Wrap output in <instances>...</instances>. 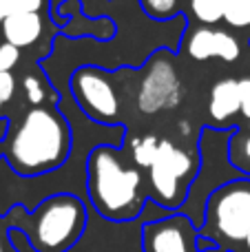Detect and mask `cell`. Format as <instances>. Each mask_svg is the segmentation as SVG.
Here are the masks:
<instances>
[{"mask_svg": "<svg viewBox=\"0 0 250 252\" xmlns=\"http://www.w3.org/2000/svg\"><path fill=\"white\" fill-rule=\"evenodd\" d=\"M69 153L71 128L56 106H31L7 142L9 164L25 177L60 168Z\"/></svg>", "mask_w": 250, "mask_h": 252, "instance_id": "obj_1", "label": "cell"}, {"mask_svg": "<svg viewBox=\"0 0 250 252\" xmlns=\"http://www.w3.org/2000/svg\"><path fill=\"white\" fill-rule=\"evenodd\" d=\"M89 195L102 217L111 221H128L137 217L144 206L142 175L124 164L109 146H97L89 155Z\"/></svg>", "mask_w": 250, "mask_h": 252, "instance_id": "obj_2", "label": "cell"}, {"mask_svg": "<svg viewBox=\"0 0 250 252\" xmlns=\"http://www.w3.org/2000/svg\"><path fill=\"white\" fill-rule=\"evenodd\" d=\"M87 226L84 204L73 195H53L38 206L25 228L38 252H66L78 244Z\"/></svg>", "mask_w": 250, "mask_h": 252, "instance_id": "obj_3", "label": "cell"}, {"mask_svg": "<svg viewBox=\"0 0 250 252\" xmlns=\"http://www.w3.org/2000/svg\"><path fill=\"white\" fill-rule=\"evenodd\" d=\"M195 170H197V164L188 151L175 146L171 139H159L157 157L149 168L155 199L166 208L180 206L186 197L188 182Z\"/></svg>", "mask_w": 250, "mask_h": 252, "instance_id": "obj_4", "label": "cell"}, {"mask_svg": "<svg viewBox=\"0 0 250 252\" xmlns=\"http://www.w3.org/2000/svg\"><path fill=\"white\" fill-rule=\"evenodd\" d=\"M206 219L226 241H246L250 235V182L224 184L208 199Z\"/></svg>", "mask_w": 250, "mask_h": 252, "instance_id": "obj_5", "label": "cell"}, {"mask_svg": "<svg viewBox=\"0 0 250 252\" xmlns=\"http://www.w3.org/2000/svg\"><path fill=\"white\" fill-rule=\"evenodd\" d=\"M182 95H184V87L175 64L162 51L155 53L142 71L140 89H137V109L144 115L173 111L180 106Z\"/></svg>", "mask_w": 250, "mask_h": 252, "instance_id": "obj_6", "label": "cell"}, {"mask_svg": "<svg viewBox=\"0 0 250 252\" xmlns=\"http://www.w3.org/2000/svg\"><path fill=\"white\" fill-rule=\"evenodd\" d=\"M71 93L78 106L100 124H113L120 118V97L111 78L97 66H80L71 75Z\"/></svg>", "mask_w": 250, "mask_h": 252, "instance_id": "obj_7", "label": "cell"}, {"mask_svg": "<svg viewBox=\"0 0 250 252\" xmlns=\"http://www.w3.org/2000/svg\"><path fill=\"white\" fill-rule=\"evenodd\" d=\"M186 53L197 62L213 60V58H219L224 62H235L242 56V44L230 31L199 27V29L190 31L186 38Z\"/></svg>", "mask_w": 250, "mask_h": 252, "instance_id": "obj_8", "label": "cell"}, {"mask_svg": "<svg viewBox=\"0 0 250 252\" xmlns=\"http://www.w3.org/2000/svg\"><path fill=\"white\" fill-rule=\"evenodd\" d=\"M146 252H190L188 223L184 217L153 221L144 230Z\"/></svg>", "mask_w": 250, "mask_h": 252, "instance_id": "obj_9", "label": "cell"}, {"mask_svg": "<svg viewBox=\"0 0 250 252\" xmlns=\"http://www.w3.org/2000/svg\"><path fill=\"white\" fill-rule=\"evenodd\" d=\"M4 42L13 44L18 49H27L35 44L44 33V18L38 11L29 13H11L4 18L2 25Z\"/></svg>", "mask_w": 250, "mask_h": 252, "instance_id": "obj_10", "label": "cell"}, {"mask_svg": "<svg viewBox=\"0 0 250 252\" xmlns=\"http://www.w3.org/2000/svg\"><path fill=\"white\" fill-rule=\"evenodd\" d=\"M208 113L215 122H228L237 113H242V93L237 78H224L213 84L208 97Z\"/></svg>", "mask_w": 250, "mask_h": 252, "instance_id": "obj_11", "label": "cell"}, {"mask_svg": "<svg viewBox=\"0 0 250 252\" xmlns=\"http://www.w3.org/2000/svg\"><path fill=\"white\" fill-rule=\"evenodd\" d=\"M226 0H188V9L197 22L204 27H215L224 20Z\"/></svg>", "mask_w": 250, "mask_h": 252, "instance_id": "obj_12", "label": "cell"}, {"mask_svg": "<svg viewBox=\"0 0 250 252\" xmlns=\"http://www.w3.org/2000/svg\"><path fill=\"white\" fill-rule=\"evenodd\" d=\"M228 159L237 170L250 175V130H239L228 142Z\"/></svg>", "mask_w": 250, "mask_h": 252, "instance_id": "obj_13", "label": "cell"}, {"mask_svg": "<svg viewBox=\"0 0 250 252\" xmlns=\"http://www.w3.org/2000/svg\"><path fill=\"white\" fill-rule=\"evenodd\" d=\"M224 22L235 31L250 29V0H226Z\"/></svg>", "mask_w": 250, "mask_h": 252, "instance_id": "obj_14", "label": "cell"}, {"mask_svg": "<svg viewBox=\"0 0 250 252\" xmlns=\"http://www.w3.org/2000/svg\"><path fill=\"white\" fill-rule=\"evenodd\" d=\"M157 148H159V139L155 135H144L137 137L133 142V161L140 168H151L157 157Z\"/></svg>", "mask_w": 250, "mask_h": 252, "instance_id": "obj_15", "label": "cell"}, {"mask_svg": "<svg viewBox=\"0 0 250 252\" xmlns=\"http://www.w3.org/2000/svg\"><path fill=\"white\" fill-rule=\"evenodd\" d=\"M44 7H47V0H0V25L11 13H29V11L42 13Z\"/></svg>", "mask_w": 250, "mask_h": 252, "instance_id": "obj_16", "label": "cell"}, {"mask_svg": "<svg viewBox=\"0 0 250 252\" xmlns=\"http://www.w3.org/2000/svg\"><path fill=\"white\" fill-rule=\"evenodd\" d=\"M140 2L146 16H151L153 20H168L180 9V0H140Z\"/></svg>", "mask_w": 250, "mask_h": 252, "instance_id": "obj_17", "label": "cell"}, {"mask_svg": "<svg viewBox=\"0 0 250 252\" xmlns=\"http://www.w3.org/2000/svg\"><path fill=\"white\" fill-rule=\"evenodd\" d=\"M22 89H25V95L29 100V104L40 106L44 100H47V87L42 84V80L35 78V75H27L22 80Z\"/></svg>", "mask_w": 250, "mask_h": 252, "instance_id": "obj_18", "label": "cell"}, {"mask_svg": "<svg viewBox=\"0 0 250 252\" xmlns=\"http://www.w3.org/2000/svg\"><path fill=\"white\" fill-rule=\"evenodd\" d=\"M20 62V49L9 42L0 44V71H11Z\"/></svg>", "mask_w": 250, "mask_h": 252, "instance_id": "obj_19", "label": "cell"}, {"mask_svg": "<svg viewBox=\"0 0 250 252\" xmlns=\"http://www.w3.org/2000/svg\"><path fill=\"white\" fill-rule=\"evenodd\" d=\"M16 93V78L11 71H0V106H4Z\"/></svg>", "mask_w": 250, "mask_h": 252, "instance_id": "obj_20", "label": "cell"}, {"mask_svg": "<svg viewBox=\"0 0 250 252\" xmlns=\"http://www.w3.org/2000/svg\"><path fill=\"white\" fill-rule=\"evenodd\" d=\"M0 252H16V248L11 246V239H9L7 221L2 217H0Z\"/></svg>", "mask_w": 250, "mask_h": 252, "instance_id": "obj_21", "label": "cell"}, {"mask_svg": "<svg viewBox=\"0 0 250 252\" xmlns=\"http://www.w3.org/2000/svg\"><path fill=\"white\" fill-rule=\"evenodd\" d=\"M7 128H9V122L7 120H0V139L7 135Z\"/></svg>", "mask_w": 250, "mask_h": 252, "instance_id": "obj_22", "label": "cell"}, {"mask_svg": "<svg viewBox=\"0 0 250 252\" xmlns=\"http://www.w3.org/2000/svg\"><path fill=\"white\" fill-rule=\"evenodd\" d=\"M188 130L190 128H188V122H186V120H184V122H180V133L182 135H188Z\"/></svg>", "mask_w": 250, "mask_h": 252, "instance_id": "obj_23", "label": "cell"}, {"mask_svg": "<svg viewBox=\"0 0 250 252\" xmlns=\"http://www.w3.org/2000/svg\"><path fill=\"white\" fill-rule=\"evenodd\" d=\"M246 246H248V250H250V235H248V239H246Z\"/></svg>", "mask_w": 250, "mask_h": 252, "instance_id": "obj_24", "label": "cell"}, {"mask_svg": "<svg viewBox=\"0 0 250 252\" xmlns=\"http://www.w3.org/2000/svg\"><path fill=\"white\" fill-rule=\"evenodd\" d=\"M0 155H2V139H0Z\"/></svg>", "mask_w": 250, "mask_h": 252, "instance_id": "obj_25", "label": "cell"}, {"mask_svg": "<svg viewBox=\"0 0 250 252\" xmlns=\"http://www.w3.org/2000/svg\"><path fill=\"white\" fill-rule=\"evenodd\" d=\"M248 130H250V122H248Z\"/></svg>", "mask_w": 250, "mask_h": 252, "instance_id": "obj_26", "label": "cell"}]
</instances>
